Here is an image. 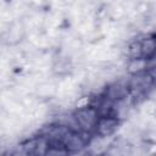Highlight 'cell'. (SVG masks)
<instances>
[{"instance_id":"cell-1","label":"cell","mask_w":156,"mask_h":156,"mask_svg":"<svg viewBox=\"0 0 156 156\" xmlns=\"http://www.w3.org/2000/svg\"><path fill=\"white\" fill-rule=\"evenodd\" d=\"M76 123L78 126V128L83 132H90L91 129H95L96 123L100 118L99 112L95 107L91 106H84V107H79L74 115H73Z\"/></svg>"},{"instance_id":"cell-2","label":"cell","mask_w":156,"mask_h":156,"mask_svg":"<svg viewBox=\"0 0 156 156\" xmlns=\"http://www.w3.org/2000/svg\"><path fill=\"white\" fill-rule=\"evenodd\" d=\"M85 139L83 138V134L79 132H74L68 129V132L65 134L63 139H62V146L71 152L78 151L80 150L84 145H85Z\"/></svg>"},{"instance_id":"cell-3","label":"cell","mask_w":156,"mask_h":156,"mask_svg":"<svg viewBox=\"0 0 156 156\" xmlns=\"http://www.w3.org/2000/svg\"><path fill=\"white\" fill-rule=\"evenodd\" d=\"M118 127V119L113 116H101L96 123L95 130L101 138L110 136Z\"/></svg>"},{"instance_id":"cell-4","label":"cell","mask_w":156,"mask_h":156,"mask_svg":"<svg viewBox=\"0 0 156 156\" xmlns=\"http://www.w3.org/2000/svg\"><path fill=\"white\" fill-rule=\"evenodd\" d=\"M141 41V56L144 58H150L156 54V39L155 38H145Z\"/></svg>"},{"instance_id":"cell-5","label":"cell","mask_w":156,"mask_h":156,"mask_svg":"<svg viewBox=\"0 0 156 156\" xmlns=\"http://www.w3.org/2000/svg\"><path fill=\"white\" fill-rule=\"evenodd\" d=\"M146 68V58L144 57H138V58H132L130 62L128 63V71L133 74L140 73Z\"/></svg>"},{"instance_id":"cell-6","label":"cell","mask_w":156,"mask_h":156,"mask_svg":"<svg viewBox=\"0 0 156 156\" xmlns=\"http://www.w3.org/2000/svg\"><path fill=\"white\" fill-rule=\"evenodd\" d=\"M128 52L130 58H138V57H143L141 56V41L140 40H135L133 41L129 48H128Z\"/></svg>"}]
</instances>
